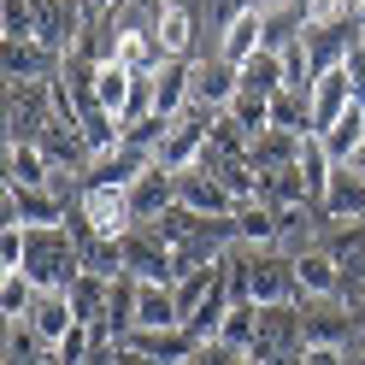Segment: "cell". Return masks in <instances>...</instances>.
I'll use <instances>...</instances> for the list:
<instances>
[{
    "label": "cell",
    "mask_w": 365,
    "mask_h": 365,
    "mask_svg": "<svg viewBox=\"0 0 365 365\" xmlns=\"http://www.w3.org/2000/svg\"><path fill=\"white\" fill-rule=\"evenodd\" d=\"M230 294L236 301H254V307H294L301 301V283H294V254H247L236 247L230 254Z\"/></svg>",
    "instance_id": "obj_1"
},
{
    "label": "cell",
    "mask_w": 365,
    "mask_h": 365,
    "mask_svg": "<svg viewBox=\"0 0 365 365\" xmlns=\"http://www.w3.org/2000/svg\"><path fill=\"white\" fill-rule=\"evenodd\" d=\"M30 247H24V277L36 289H71L83 277V242L65 230H24Z\"/></svg>",
    "instance_id": "obj_2"
},
{
    "label": "cell",
    "mask_w": 365,
    "mask_h": 365,
    "mask_svg": "<svg viewBox=\"0 0 365 365\" xmlns=\"http://www.w3.org/2000/svg\"><path fill=\"white\" fill-rule=\"evenodd\" d=\"M212 118H218V112H207V106L177 112V118H171V130H165V142H159V165H165V171H195L200 159H207Z\"/></svg>",
    "instance_id": "obj_3"
},
{
    "label": "cell",
    "mask_w": 365,
    "mask_h": 365,
    "mask_svg": "<svg viewBox=\"0 0 365 365\" xmlns=\"http://www.w3.org/2000/svg\"><path fill=\"white\" fill-rule=\"evenodd\" d=\"M77 218L106 242H124L142 230V218L130 207V189H77Z\"/></svg>",
    "instance_id": "obj_4"
},
{
    "label": "cell",
    "mask_w": 365,
    "mask_h": 365,
    "mask_svg": "<svg viewBox=\"0 0 365 365\" xmlns=\"http://www.w3.org/2000/svg\"><path fill=\"white\" fill-rule=\"evenodd\" d=\"M271 41V12H259L254 0H236L230 12H224V36H218V59H230L236 71L247 59H254L259 48Z\"/></svg>",
    "instance_id": "obj_5"
},
{
    "label": "cell",
    "mask_w": 365,
    "mask_h": 365,
    "mask_svg": "<svg viewBox=\"0 0 365 365\" xmlns=\"http://www.w3.org/2000/svg\"><path fill=\"white\" fill-rule=\"evenodd\" d=\"M359 307H348L336 294V301H301V348H348V336L359 324Z\"/></svg>",
    "instance_id": "obj_6"
},
{
    "label": "cell",
    "mask_w": 365,
    "mask_h": 365,
    "mask_svg": "<svg viewBox=\"0 0 365 365\" xmlns=\"http://www.w3.org/2000/svg\"><path fill=\"white\" fill-rule=\"evenodd\" d=\"M153 165H159V159H153L148 148L118 142L112 153H95V159H88V171L77 177V189H135V182H142Z\"/></svg>",
    "instance_id": "obj_7"
},
{
    "label": "cell",
    "mask_w": 365,
    "mask_h": 365,
    "mask_svg": "<svg viewBox=\"0 0 365 365\" xmlns=\"http://www.w3.org/2000/svg\"><path fill=\"white\" fill-rule=\"evenodd\" d=\"M71 218L65 212L59 189H12L6 182V207H0V224H24V230H59Z\"/></svg>",
    "instance_id": "obj_8"
},
{
    "label": "cell",
    "mask_w": 365,
    "mask_h": 365,
    "mask_svg": "<svg viewBox=\"0 0 365 365\" xmlns=\"http://www.w3.org/2000/svg\"><path fill=\"white\" fill-rule=\"evenodd\" d=\"M177 207H189L195 218H207V224H224V218H236V195L224 189V182L212 171H177Z\"/></svg>",
    "instance_id": "obj_9"
},
{
    "label": "cell",
    "mask_w": 365,
    "mask_h": 365,
    "mask_svg": "<svg viewBox=\"0 0 365 365\" xmlns=\"http://www.w3.org/2000/svg\"><path fill=\"white\" fill-rule=\"evenodd\" d=\"M124 277H135V283H171L177 289V259H171V247L159 242L148 224L135 236H124Z\"/></svg>",
    "instance_id": "obj_10"
},
{
    "label": "cell",
    "mask_w": 365,
    "mask_h": 365,
    "mask_svg": "<svg viewBox=\"0 0 365 365\" xmlns=\"http://www.w3.org/2000/svg\"><path fill=\"white\" fill-rule=\"evenodd\" d=\"M324 254L341 265V301L359 307V294H365V224H336V236L324 242Z\"/></svg>",
    "instance_id": "obj_11"
},
{
    "label": "cell",
    "mask_w": 365,
    "mask_h": 365,
    "mask_svg": "<svg viewBox=\"0 0 365 365\" xmlns=\"http://www.w3.org/2000/svg\"><path fill=\"white\" fill-rule=\"evenodd\" d=\"M118 348H130V354H142V359H153V365H189L195 354H200V341L189 336V330H130Z\"/></svg>",
    "instance_id": "obj_12"
},
{
    "label": "cell",
    "mask_w": 365,
    "mask_h": 365,
    "mask_svg": "<svg viewBox=\"0 0 365 365\" xmlns=\"http://www.w3.org/2000/svg\"><path fill=\"white\" fill-rule=\"evenodd\" d=\"M24 324L36 330V341H41V348H59V341L65 336H71V324H83V318L71 312V294H65V289H41L36 294V307H30V318H24Z\"/></svg>",
    "instance_id": "obj_13"
},
{
    "label": "cell",
    "mask_w": 365,
    "mask_h": 365,
    "mask_svg": "<svg viewBox=\"0 0 365 365\" xmlns=\"http://www.w3.org/2000/svg\"><path fill=\"white\" fill-rule=\"evenodd\" d=\"M318 218L324 224H365V177L354 165H336L324 200H318Z\"/></svg>",
    "instance_id": "obj_14"
},
{
    "label": "cell",
    "mask_w": 365,
    "mask_h": 365,
    "mask_svg": "<svg viewBox=\"0 0 365 365\" xmlns=\"http://www.w3.org/2000/svg\"><path fill=\"white\" fill-rule=\"evenodd\" d=\"M112 65H124L130 77H153L159 65H165V53H159V41H153V24L112 30Z\"/></svg>",
    "instance_id": "obj_15"
},
{
    "label": "cell",
    "mask_w": 365,
    "mask_h": 365,
    "mask_svg": "<svg viewBox=\"0 0 365 365\" xmlns=\"http://www.w3.org/2000/svg\"><path fill=\"white\" fill-rule=\"evenodd\" d=\"M294 283H301V301H336L341 289V265L324 254V247H301L294 254Z\"/></svg>",
    "instance_id": "obj_16"
},
{
    "label": "cell",
    "mask_w": 365,
    "mask_h": 365,
    "mask_svg": "<svg viewBox=\"0 0 365 365\" xmlns=\"http://www.w3.org/2000/svg\"><path fill=\"white\" fill-rule=\"evenodd\" d=\"M307 106H312V130L324 135V130L341 118V112L354 106V83H348V65H336V71H318V83H312Z\"/></svg>",
    "instance_id": "obj_17"
},
{
    "label": "cell",
    "mask_w": 365,
    "mask_h": 365,
    "mask_svg": "<svg viewBox=\"0 0 365 365\" xmlns=\"http://www.w3.org/2000/svg\"><path fill=\"white\" fill-rule=\"evenodd\" d=\"M242 95V71L230 59H207V65H195V106H207V112H230Z\"/></svg>",
    "instance_id": "obj_18"
},
{
    "label": "cell",
    "mask_w": 365,
    "mask_h": 365,
    "mask_svg": "<svg viewBox=\"0 0 365 365\" xmlns=\"http://www.w3.org/2000/svg\"><path fill=\"white\" fill-rule=\"evenodd\" d=\"M230 230H236V247L259 254V247H277V242H283V212L265 207V200H247V207H236Z\"/></svg>",
    "instance_id": "obj_19"
},
{
    "label": "cell",
    "mask_w": 365,
    "mask_h": 365,
    "mask_svg": "<svg viewBox=\"0 0 365 365\" xmlns=\"http://www.w3.org/2000/svg\"><path fill=\"white\" fill-rule=\"evenodd\" d=\"M6 182H12V189H59L48 148H36V142H6Z\"/></svg>",
    "instance_id": "obj_20"
},
{
    "label": "cell",
    "mask_w": 365,
    "mask_h": 365,
    "mask_svg": "<svg viewBox=\"0 0 365 365\" xmlns=\"http://www.w3.org/2000/svg\"><path fill=\"white\" fill-rule=\"evenodd\" d=\"M153 88H159V118L189 112L195 106V59H165L153 71Z\"/></svg>",
    "instance_id": "obj_21"
},
{
    "label": "cell",
    "mask_w": 365,
    "mask_h": 365,
    "mask_svg": "<svg viewBox=\"0 0 365 365\" xmlns=\"http://www.w3.org/2000/svg\"><path fill=\"white\" fill-rule=\"evenodd\" d=\"M130 207H135V218L142 224H159L171 207H177V171H165V165H153L142 182L130 189Z\"/></svg>",
    "instance_id": "obj_22"
},
{
    "label": "cell",
    "mask_w": 365,
    "mask_h": 365,
    "mask_svg": "<svg viewBox=\"0 0 365 365\" xmlns=\"http://www.w3.org/2000/svg\"><path fill=\"white\" fill-rule=\"evenodd\" d=\"M65 71V53L41 48V41H24V48H6V83H53Z\"/></svg>",
    "instance_id": "obj_23"
},
{
    "label": "cell",
    "mask_w": 365,
    "mask_h": 365,
    "mask_svg": "<svg viewBox=\"0 0 365 365\" xmlns=\"http://www.w3.org/2000/svg\"><path fill=\"white\" fill-rule=\"evenodd\" d=\"M177 289L171 283H135V330H177Z\"/></svg>",
    "instance_id": "obj_24"
},
{
    "label": "cell",
    "mask_w": 365,
    "mask_h": 365,
    "mask_svg": "<svg viewBox=\"0 0 365 365\" xmlns=\"http://www.w3.org/2000/svg\"><path fill=\"white\" fill-rule=\"evenodd\" d=\"M148 24H153V41H159L165 59H189V41H195V12L189 6H159Z\"/></svg>",
    "instance_id": "obj_25"
},
{
    "label": "cell",
    "mask_w": 365,
    "mask_h": 365,
    "mask_svg": "<svg viewBox=\"0 0 365 365\" xmlns=\"http://www.w3.org/2000/svg\"><path fill=\"white\" fill-rule=\"evenodd\" d=\"M324 148H330L336 165H354V159H359V148H365V106H359V101L324 130Z\"/></svg>",
    "instance_id": "obj_26"
},
{
    "label": "cell",
    "mask_w": 365,
    "mask_h": 365,
    "mask_svg": "<svg viewBox=\"0 0 365 365\" xmlns=\"http://www.w3.org/2000/svg\"><path fill=\"white\" fill-rule=\"evenodd\" d=\"M247 159L259 165V177H265V171H289L294 159H301V135H289V130H259L254 148H247Z\"/></svg>",
    "instance_id": "obj_27"
},
{
    "label": "cell",
    "mask_w": 365,
    "mask_h": 365,
    "mask_svg": "<svg viewBox=\"0 0 365 365\" xmlns=\"http://www.w3.org/2000/svg\"><path fill=\"white\" fill-rule=\"evenodd\" d=\"M294 171H301V177H307V189L324 200L330 177H336V159H330V148H324V135H318V130L301 135V159H294Z\"/></svg>",
    "instance_id": "obj_28"
},
{
    "label": "cell",
    "mask_w": 365,
    "mask_h": 365,
    "mask_svg": "<svg viewBox=\"0 0 365 365\" xmlns=\"http://www.w3.org/2000/svg\"><path fill=\"white\" fill-rule=\"evenodd\" d=\"M65 294H71V312L83 318V324H101V330H106V301H112V283H101V277H88V271H83V277L65 289Z\"/></svg>",
    "instance_id": "obj_29"
},
{
    "label": "cell",
    "mask_w": 365,
    "mask_h": 365,
    "mask_svg": "<svg viewBox=\"0 0 365 365\" xmlns=\"http://www.w3.org/2000/svg\"><path fill=\"white\" fill-rule=\"evenodd\" d=\"M254 336H259V307H254V301H236L230 312H224L218 341H224L230 354H254Z\"/></svg>",
    "instance_id": "obj_30"
},
{
    "label": "cell",
    "mask_w": 365,
    "mask_h": 365,
    "mask_svg": "<svg viewBox=\"0 0 365 365\" xmlns=\"http://www.w3.org/2000/svg\"><path fill=\"white\" fill-rule=\"evenodd\" d=\"M130 88H135V77L124 71V65H101L95 71V101H101V112H112V118H124V106H130Z\"/></svg>",
    "instance_id": "obj_31"
},
{
    "label": "cell",
    "mask_w": 365,
    "mask_h": 365,
    "mask_svg": "<svg viewBox=\"0 0 365 365\" xmlns=\"http://www.w3.org/2000/svg\"><path fill=\"white\" fill-rule=\"evenodd\" d=\"M83 271L101 283H118L124 277V242H106V236H88L83 242Z\"/></svg>",
    "instance_id": "obj_32"
},
{
    "label": "cell",
    "mask_w": 365,
    "mask_h": 365,
    "mask_svg": "<svg viewBox=\"0 0 365 365\" xmlns=\"http://www.w3.org/2000/svg\"><path fill=\"white\" fill-rule=\"evenodd\" d=\"M242 88H254V95H283V53L259 48L254 59L242 65Z\"/></svg>",
    "instance_id": "obj_33"
},
{
    "label": "cell",
    "mask_w": 365,
    "mask_h": 365,
    "mask_svg": "<svg viewBox=\"0 0 365 365\" xmlns=\"http://www.w3.org/2000/svg\"><path fill=\"white\" fill-rule=\"evenodd\" d=\"M36 283L24 277V271H6V277H0V312H6V324H24L30 318V307H36Z\"/></svg>",
    "instance_id": "obj_34"
},
{
    "label": "cell",
    "mask_w": 365,
    "mask_h": 365,
    "mask_svg": "<svg viewBox=\"0 0 365 365\" xmlns=\"http://www.w3.org/2000/svg\"><path fill=\"white\" fill-rule=\"evenodd\" d=\"M271 130H289V135H307L312 130V106H307V95H271Z\"/></svg>",
    "instance_id": "obj_35"
},
{
    "label": "cell",
    "mask_w": 365,
    "mask_h": 365,
    "mask_svg": "<svg viewBox=\"0 0 365 365\" xmlns=\"http://www.w3.org/2000/svg\"><path fill=\"white\" fill-rule=\"evenodd\" d=\"M0 36H6V48L36 41V12H30V0H0Z\"/></svg>",
    "instance_id": "obj_36"
},
{
    "label": "cell",
    "mask_w": 365,
    "mask_h": 365,
    "mask_svg": "<svg viewBox=\"0 0 365 365\" xmlns=\"http://www.w3.org/2000/svg\"><path fill=\"white\" fill-rule=\"evenodd\" d=\"M230 112H236V124H242L247 135H259V130H271V95H254V88H242Z\"/></svg>",
    "instance_id": "obj_37"
},
{
    "label": "cell",
    "mask_w": 365,
    "mask_h": 365,
    "mask_svg": "<svg viewBox=\"0 0 365 365\" xmlns=\"http://www.w3.org/2000/svg\"><path fill=\"white\" fill-rule=\"evenodd\" d=\"M24 247H30L24 224H6L0 230V271H24Z\"/></svg>",
    "instance_id": "obj_38"
},
{
    "label": "cell",
    "mask_w": 365,
    "mask_h": 365,
    "mask_svg": "<svg viewBox=\"0 0 365 365\" xmlns=\"http://www.w3.org/2000/svg\"><path fill=\"white\" fill-rule=\"evenodd\" d=\"M124 6H135V0H83V12H88V24H112Z\"/></svg>",
    "instance_id": "obj_39"
},
{
    "label": "cell",
    "mask_w": 365,
    "mask_h": 365,
    "mask_svg": "<svg viewBox=\"0 0 365 365\" xmlns=\"http://www.w3.org/2000/svg\"><path fill=\"white\" fill-rule=\"evenodd\" d=\"M301 365H354L348 348H301Z\"/></svg>",
    "instance_id": "obj_40"
},
{
    "label": "cell",
    "mask_w": 365,
    "mask_h": 365,
    "mask_svg": "<svg viewBox=\"0 0 365 365\" xmlns=\"http://www.w3.org/2000/svg\"><path fill=\"white\" fill-rule=\"evenodd\" d=\"M106 365H153V359H142V354H130V348H118V341H112V359Z\"/></svg>",
    "instance_id": "obj_41"
},
{
    "label": "cell",
    "mask_w": 365,
    "mask_h": 365,
    "mask_svg": "<svg viewBox=\"0 0 365 365\" xmlns=\"http://www.w3.org/2000/svg\"><path fill=\"white\" fill-rule=\"evenodd\" d=\"M354 30L365 36V0H359V6H354Z\"/></svg>",
    "instance_id": "obj_42"
},
{
    "label": "cell",
    "mask_w": 365,
    "mask_h": 365,
    "mask_svg": "<svg viewBox=\"0 0 365 365\" xmlns=\"http://www.w3.org/2000/svg\"><path fill=\"white\" fill-rule=\"evenodd\" d=\"M236 365H271V359H259V354H242V359H236Z\"/></svg>",
    "instance_id": "obj_43"
},
{
    "label": "cell",
    "mask_w": 365,
    "mask_h": 365,
    "mask_svg": "<svg viewBox=\"0 0 365 365\" xmlns=\"http://www.w3.org/2000/svg\"><path fill=\"white\" fill-rule=\"evenodd\" d=\"M354 171H359V177H365V148H359V159H354Z\"/></svg>",
    "instance_id": "obj_44"
},
{
    "label": "cell",
    "mask_w": 365,
    "mask_h": 365,
    "mask_svg": "<svg viewBox=\"0 0 365 365\" xmlns=\"http://www.w3.org/2000/svg\"><path fill=\"white\" fill-rule=\"evenodd\" d=\"M354 365H365V348H359V354H354Z\"/></svg>",
    "instance_id": "obj_45"
},
{
    "label": "cell",
    "mask_w": 365,
    "mask_h": 365,
    "mask_svg": "<svg viewBox=\"0 0 365 365\" xmlns=\"http://www.w3.org/2000/svg\"><path fill=\"white\" fill-rule=\"evenodd\" d=\"M359 312H365V294H359Z\"/></svg>",
    "instance_id": "obj_46"
},
{
    "label": "cell",
    "mask_w": 365,
    "mask_h": 365,
    "mask_svg": "<svg viewBox=\"0 0 365 365\" xmlns=\"http://www.w3.org/2000/svg\"><path fill=\"white\" fill-rule=\"evenodd\" d=\"M359 41H365V36H359Z\"/></svg>",
    "instance_id": "obj_47"
}]
</instances>
